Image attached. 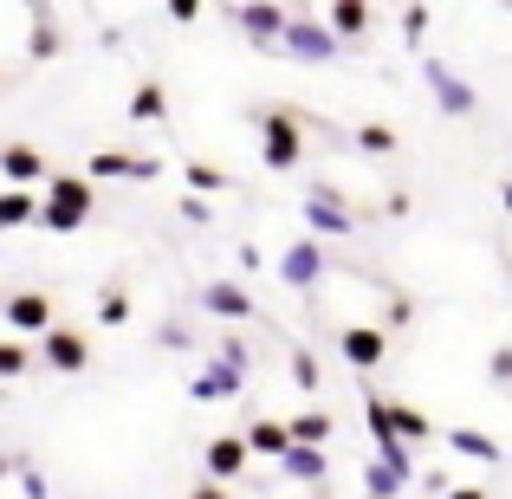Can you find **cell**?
Returning <instances> with one entry per match:
<instances>
[{
  "instance_id": "cell-1",
  "label": "cell",
  "mask_w": 512,
  "mask_h": 499,
  "mask_svg": "<svg viewBox=\"0 0 512 499\" xmlns=\"http://www.w3.org/2000/svg\"><path fill=\"white\" fill-rule=\"evenodd\" d=\"M91 208H98V188L85 175H52L46 195H39V227L46 234H78L91 221Z\"/></svg>"
},
{
  "instance_id": "cell-2",
  "label": "cell",
  "mask_w": 512,
  "mask_h": 499,
  "mask_svg": "<svg viewBox=\"0 0 512 499\" xmlns=\"http://www.w3.org/2000/svg\"><path fill=\"white\" fill-rule=\"evenodd\" d=\"M253 124H260V163L273 175H292L305 163V124L292 111H260Z\"/></svg>"
},
{
  "instance_id": "cell-3",
  "label": "cell",
  "mask_w": 512,
  "mask_h": 499,
  "mask_svg": "<svg viewBox=\"0 0 512 499\" xmlns=\"http://www.w3.org/2000/svg\"><path fill=\"white\" fill-rule=\"evenodd\" d=\"M305 234L312 240H350L357 234V208L344 201L338 182H312V195H305Z\"/></svg>"
},
{
  "instance_id": "cell-4",
  "label": "cell",
  "mask_w": 512,
  "mask_h": 499,
  "mask_svg": "<svg viewBox=\"0 0 512 499\" xmlns=\"http://www.w3.org/2000/svg\"><path fill=\"white\" fill-rule=\"evenodd\" d=\"M325 273H331V260H325V247H318L312 234L286 240V253H279V286H286V292H299V299H312V292L325 286Z\"/></svg>"
},
{
  "instance_id": "cell-5",
  "label": "cell",
  "mask_w": 512,
  "mask_h": 499,
  "mask_svg": "<svg viewBox=\"0 0 512 499\" xmlns=\"http://www.w3.org/2000/svg\"><path fill=\"white\" fill-rule=\"evenodd\" d=\"M279 52H286V59H299V65H331L344 46L331 39V26L318 20V13H292V20H286V39H279Z\"/></svg>"
},
{
  "instance_id": "cell-6",
  "label": "cell",
  "mask_w": 512,
  "mask_h": 499,
  "mask_svg": "<svg viewBox=\"0 0 512 499\" xmlns=\"http://www.w3.org/2000/svg\"><path fill=\"white\" fill-rule=\"evenodd\" d=\"M422 78H428V98H435L441 117H474L480 111V91L467 85L448 59H422Z\"/></svg>"
},
{
  "instance_id": "cell-7",
  "label": "cell",
  "mask_w": 512,
  "mask_h": 499,
  "mask_svg": "<svg viewBox=\"0 0 512 499\" xmlns=\"http://www.w3.org/2000/svg\"><path fill=\"white\" fill-rule=\"evenodd\" d=\"M163 175V163L156 156H137V150H91V163H85V182L98 188V182H156Z\"/></svg>"
},
{
  "instance_id": "cell-8",
  "label": "cell",
  "mask_w": 512,
  "mask_h": 499,
  "mask_svg": "<svg viewBox=\"0 0 512 499\" xmlns=\"http://www.w3.org/2000/svg\"><path fill=\"white\" fill-rule=\"evenodd\" d=\"M7 337H46L52 331V292H0Z\"/></svg>"
},
{
  "instance_id": "cell-9",
  "label": "cell",
  "mask_w": 512,
  "mask_h": 499,
  "mask_svg": "<svg viewBox=\"0 0 512 499\" xmlns=\"http://www.w3.org/2000/svg\"><path fill=\"white\" fill-rule=\"evenodd\" d=\"M39 363H46L52 376H78L91 363V337L72 331V325H52L46 337H39Z\"/></svg>"
},
{
  "instance_id": "cell-10",
  "label": "cell",
  "mask_w": 512,
  "mask_h": 499,
  "mask_svg": "<svg viewBox=\"0 0 512 499\" xmlns=\"http://www.w3.org/2000/svg\"><path fill=\"white\" fill-rule=\"evenodd\" d=\"M338 350H344V363H350L357 376H370L376 363L389 357V331H383V325H344V331H338Z\"/></svg>"
},
{
  "instance_id": "cell-11",
  "label": "cell",
  "mask_w": 512,
  "mask_h": 499,
  "mask_svg": "<svg viewBox=\"0 0 512 499\" xmlns=\"http://www.w3.org/2000/svg\"><path fill=\"white\" fill-rule=\"evenodd\" d=\"M286 7H273V0H247V7H234V26L247 33V46H279L286 39Z\"/></svg>"
},
{
  "instance_id": "cell-12",
  "label": "cell",
  "mask_w": 512,
  "mask_h": 499,
  "mask_svg": "<svg viewBox=\"0 0 512 499\" xmlns=\"http://www.w3.org/2000/svg\"><path fill=\"white\" fill-rule=\"evenodd\" d=\"M201 312L227 318V325H247L260 305H253V292L240 286V279H208V286H201Z\"/></svg>"
},
{
  "instance_id": "cell-13",
  "label": "cell",
  "mask_w": 512,
  "mask_h": 499,
  "mask_svg": "<svg viewBox=\"0 0 512 499\" xmlns=\"http://www.w3.org/2000/svg\"><path fill=\"white\" fill-rule=\"evenodd\" d=\"M247 461H253V454H247V441H240V435H214V441H201V467H208L214 487L240 480V474H247Z\"/></svg>"
},
{
  "instance_id": "cell-14",
  "label": "cell",
  "mask_w": 512,
  "mask_h": 499,
  "mask_svg": "<svg viewBox=\"0 0 512 499\" xmlns=\"http://www.w3.org/2000/svg\"><path fill=\"white\" fill-rule=\"evenodd\" d=\"M0 175H7V188H39V182H52V163L33 143H0Z\"/></svg>"
},
{
  "instance_id": "cell-15",
  "label": "cell",
  "mask_w": 512,
  "mask_h": 499,
  "mask_svg": "<svg viewBox=\"0 0 512 499\" xmlns=\"http://www.w3.org/2000/svg\"><path fill=\"white\" fill-rule=\"evenodd\" d=\"M240 389H247V376L227 370V363H214V357L201 363L195 376H188V402H234Z\"/></svg>"
},
{
  "instance_id": "cell-16",
  "label": "cell",
  "mask_w": 512,
  "mask_h": 499,
  "mask_svg": "<svg viewBox=\"0 0 512 499\" xmlns=\"http://www.w3.org/2000/svg\"><path fill=\"white\" fill-rule=\"evenodd\" d=\"M448 454H461V461H480V467H506V448L487 435V428H448Z\"/></svg>"
},
{
  "instance_id": "cell-17",
  "label": "cell",
  "mask_w": 512,
  "mask_h": 499,
  "mask_svg": "<svg viewBox=\"0 0 512 499\" xmlns=\"http://www.w3.org/2000/svg\"><path fill=\"white\" fill-rule=\"evenodd\" d=\"M247 454H260V461H286L292 454V435H286V422H273V415H253L247 422Z\"/></svg>"
},
{
  "instance_id": "cell-18",
  "label": "cell",
  "mask_w": 512,
  "mask_h": 499,
  "mask_svg": "<svg viewBox=\"0 0 512 499\" xmlns=\"http://www.w3.org/2000/svg\"><path fill=\"white\" fill-rule=\"evenodd\" d=\"M279 474H286L292 480V487H325V480H331V454L325 448H292L286 454V461H279Z\"/></svg>"
},
{
  "instance_id": "cell-19",
  "label": "cell",
  "mask_w": 512,
  "mask_h": 499,
  "mask_svg": "<svg viewBox=\"0 0 512 499\" xmlns=\"http://www.w3.org/2000/svg\"><path fill=\"white\" fill-rule=\"evenodd\" d=\"M318 20L331 26V39H338V46H350V39L370 33V7H363V0H331V7L318 13Z\"/></svg>"
},
{
  "instance_id": "cell-20",
  "label": "cell",
  "mask_w": 512,
  "mask_h": 499,
  "mask_svg": "<svg viewBox=\"0 0 512 499\" xmlns=\"http://www.w3.org/2000/svg\"><path fill=\"white\" fill-rule=\"evenodd\" d=\"M130 124H169V91L156 78H137L130 91Z\"/></svg>"
},
{
  "instance_id": "cell-21",
  "label": "cell",
  "mask_w": 512,
  "mask_h": 499,
  "mask_svg": "<svg viewBox=\"0 0 512 499\" xmlns=\"http://www.w3.org/2000/svg\"><path fill=\"white\" fill-rule=\"evenodd\" d=\"M286 435H292V448H325V441L338 435V422H331L325 409H299V415L286 422Z\"/></svg>"
},
{
  "instance_id": "cell-22",
  "label": "cell",
  "mask_w": 512,
  "mask_h": 499,
  "mask_svg": "<svg viewBox=\"0 0 512 499\" xmlns=\"http://www.w3.org/2000/svg\"><path fill=\"white\" fill-rule=\"evenodd\" d=\"M13 227H39V195L33 188H0V234Z\"/></svg>"
},
{
  "instance_id": "cell-23",
  "label": "cell",
  "mask_w": 512,
  "mask_h": 499,
  "mask_svg": "<svg viewBox=\"0 0 512 499\" xmlns=\"http://www.w3.org/2000/svg\"><path fill=\"white\" fill-rule=\"evenodd\" d=\"M389 422H396V441H402V448H422V441L435 435V422H428L415 402H396V396H389Z\"/></svg>"
},
{
  "instance_id": "cell-24",
  "label": "cell",
  "mask_w": 512,
  "mask_h": 499,
  "mask_svg": "<svg viewBox=\"0 0 512 499\" xmlns=\"http://www.w3.org/2000/svg\"><path fill=\"white\" fill-rule=\"evenodd\" d=\"M26 52H33L39 65H46V59H59V52H65V33H59V20H52L46 7H33V33H26Z\"/></svg>"
},
{
  "instance_id": "cell-25",
  "label": "cell",
  "mask_w": 512,
  "mask_h": 499,
  "mask_svg": "<svg viewBox=\"0 0 512 499\" xmlns=\"http://www.w3.org/2000/svg\"><path fill=\"white\" fill-rule=\"evenodd\" d=\"M182 175H188V195H221V188H234V175L227 169H214V163H182Z\"/></svg>"
},
{
  "instance_id": "cell-26",
  "label": "cell",
  "mask_w": 512,
  "mask_h": 499,
  "mask_svg": "<svg viewBox=\"0 0 512 499\" xmlns=\"http://www.w3.org/2000/svg\"><path fill=\"white\" fill-rule=\"evenodd\" d=\"M33 357H39L33 344H20V337H0V383L26 376V370H33Z\"/></svg>"
},
{
  "instance_id": "cell-27",
  "label": "cell",
  "mask_w": 512,
  "mask_h": 499,
  "mask_svg": "<svg viewBox=\"0 0 512 499\" xmlns=\"http://www.w3.org/2000/svg\"><path fill=\"white\" fill-rule=\"evenodd\" d=\"M402 493H409V487H402L383 461H363V499H402Z\"/></svg>"
},
{
  "instance_id": "cell-28",
  "label": "cell",
  "mask_w": 512,
  "mask_h": 499,
  "mask_svg": "<svg viewBox=\"0 0 512 499\" xmlns=\"http://www.w3.org/2000/svg\"><path fill=\"white\" fill-rule=\"evenodd\" d=\"M13 480H20V499H52V487H46V474H39L33 454H13Z\"/></svg>"
},
{
  "instance_id": "cell-29",
  "label": "cell",
  "mask_w": 512,
  "mask_h": 499,
  "mask_svg": "<svg viewBox=\"0 0 512 499\" xmlns=\"http://www.w3.org/2000/svg\"><path fill=\"white\" fill-rule=\"evenodd\" d=\"M98 325H111V331L130 325V292H124V286H104V292H98Z\"/></svg>"
},
{
  "instance_id": "cell-30",
  "label": "cell",
  "mask_w": 512,
  "mask_h": 499,
  "mask_svg": "<svg viewBox=\"0 0 512 499\" xmlns=\"http://www.w3.org/2000/svg\"><path fill=\"white\" fill-rule=\"evenodd\" d=\"M396 130H389V124H357V150L363 156H396Z\"/></svg>"
},
{
  "instance_id": "cell-31",
  "label": "cell",
  "mask_w": 512,
  "mask_h": 499,
  "mask_svg": "<svg viewBox=\"0 0 512 499\" xmlns=\"http://www.w3.org/2000/svg\"><path fill=\"white\" fill-rule=\"evenodd\" d=\"M214 363H227V370H240V376H247V370H253L247 337H234V331H227V337H214Z\"/></svg>"
},
{
  "instance_id": "cell-32",
  "label": "cell",
  "mask_w": 512,
  "mask_h": 499,
  "mask_svg": "<svg viewBox=\"0 0 512 499\" xmlns=\"http://www.w3.org/2000/svg\"><path fill=\"white\" fill-rule=\"evenodd\" d=\"M292 383H299L305 396H318V357L305 344H292Z\"/></svg>"
},
{
  "instance_id": "cell-33",
  "label": "cell",
  "mask_w": 512,
  "mask_h": 499,
  "mask_svg": "<svg viewBox=\"0 0 512 499\" xmlns=\"http://www.w3.org/2000/svg\"><path fill=\"white\" fill-rule=\"evenodd\" d=\"M428 20H435L428 7H402V46H415V52H422V33H428Z\"/></svg>"
},
{
  "instance_id": "cell-34",
  "label": "cell",
  "mask_w": 512,
  "mask_h": 499,
  "mask_svg": "<svg viewBox=\"0 0 512 499\" xmlns=\"http://www.w3.org/2000/svg\"><path fill=\"white\" fill-rule=\"evenodd\" d=\"M156 344H163V350H188V344H195V331H188L182 318H163V325H156Z\"/></svg>"
},
{
  "instance_id": "cell-35",
  "label": "cell",
  "mask_w": 512,
  "mask_h": 499,
  "mask_svg": "<svg viewBox=\"0 0 512 499\" xmlns=\"http://www.w3.org/2000/svg\"><path fill=\"white\" fill-rule=\"evenodd\" d=\"M409 318H415V305H409V299H402V292H396V299L383 305V331H402V325H409Z\"/></svg>"
},
{
  "instance_id": "cell-36",
  "label": "cell",
  "mask_w": 512,
  "mask_h": 499,
  "mask_svg": "<svg viewBox=\"0 0 512 499\" xmlns=\"http://www.w3.org/2000/svg\"><path fill=\"white\" fill-rule=\"evenodd\" d=\"M182 221H188V227H208V221H214V208H208L201 195H182Z\"/></svg>"
},
{
  "instance_id": "cell-37",
  "label": "cell",
  "mask_w": 512,
  "mask_h": 499,
  "mask_svg": "<svg viewBox=\"0 0 512 499\" xmlns=\"http://www.w3.org/2000/svg\"><path fill=\"white\" fill-rule=\"evenodd\" d=\"M487 376H493V383H512V344H500L487 357Z\"/></svg>"
},
{
  "instance_id": "cell-38",
  "label": "cell",
  "mask_w": 512,
  "mask_h": 499,
  "mask_svg": "<svg viewBox=\"0 0 512 499\" xmlns=\"http://www.w3.org/2000/svg\"><path fill=\"white\" fill-rule=\"evenodd\" d=\"M163 13H169V20H175V26H188V20H201V7H195V0H169V7H163Z\"/></svg>"
},
{
  "instance_id": "cell-39",
  "label": "cell",
  "mask_w": 512,
  "mask_h": 499,
  "mask_svg": "<svg viewBox=\"0 0 512 499\" xmlns=\"http://www.w3.org/2000/svg\"><path fill=\"white\" fill-rule=\"evenodd\" d=\"M260 266H266V253L253 240H240V273H260Z\"/></svg>"
},
{
  "instance_id": "cell-40",
  "label": "cell",
  "mask_w": 512,
  "mask_h": 499,
  "mask_svg": "<svg viewBox=\"0 0 512 499\" xmlns=\"http://www.w3.org/2000/svg\"><path fill=\"white\" fill-rule=\"evenodd\" d=\"M188 499H227V487H214V480H201V487L188 493Z\"/></svg>"
},
{
  "instance_id": "cell-41",
  "label": "cell",
  "mask_w": 512,
  "mask_h": 499,
  "mask_svg": "<svg viewBox=\"0 0 512 499\" xmlns=\"http://www.w3.org/2000/svg\"><path fill=\"white\" fill-rule=\"evenodd\" d=\"M448 499H493L487 487H448Z\"/></svg>"
},
{
  "instance_id": "cell-42",
  "label": "cell",
  "mask_w": 512,
  "mask_h": 499,
  "mask_svg": "<svg viewBox=\"0 0 512 499\" xmlns=\"http://www.w3.org/2000/svg\"><path fill=\"white\" fill-rule=\"evenodd\" d=\"M500 208H506V214H512V182H506V188H500Z\"/></svg>"
},
{
  "instance_id": "cell-43",
  "label": "cell",
  "mask_w": 512,
  "mask_h": 499,
  "mask_svg": "<svg viewBox=\"0 0 512 499\" xmlns=\"http://www.w3.org/2000/svg\"><path fill=\"white\" fill-rule=\"evenodd\" d=\"M13 474V454H0V480H7Z\"/></svg>"
}]
</instances>
